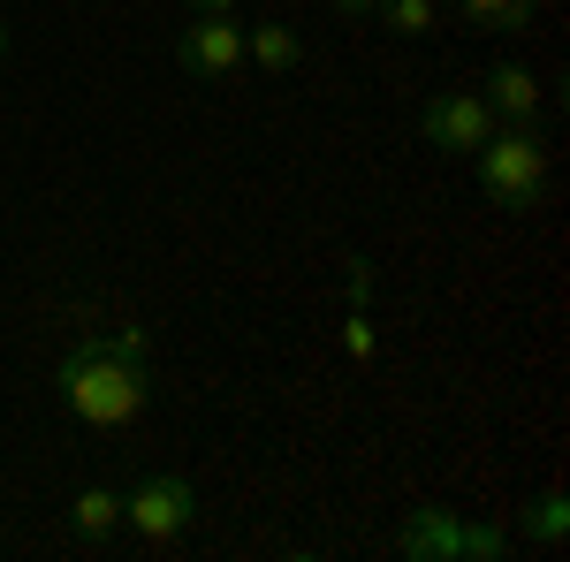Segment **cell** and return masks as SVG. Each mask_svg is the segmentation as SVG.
<instances>
[{
	"instance_id": "obj_1",
	"label": "cell",
	"mask_w": 570,
	"mask_h": 562,
	"mask_svg": "<svg viewBox=\"0 0 570 562\" xmlns=\"http://www.w3.org/2000/svg\"><path fill=\"white\" fill-rule=\"evenodd\" d=\"M53 395L69 403V418H85L99 433H122L145 418L153 403V343L145 327H99L53 365Z\"/></svg>"
},
{
	"instance_id": "obj_2",
	"label": "cell",
	"mask_w": 570,
	"mask_h": 562,
	"mask_svg": "<svg viewBox=\"0 0 570 562\" xmlns=\"http://www.w3.org/2000/svg\"><path fill=\"white\" fill-rule=\"evenodd\" d=\"M472 168H480L487 206L532 214L548 198V137H540V122H494V137L472 152Z\"/></svg>"
},
{
	"instance_id": "obj_3",
	"label": "cell",
	"mask_w": 570,
	"mask_h": 562,
	"mask_svg": "<svg viewBox=\"0 0 570 562\" xmlns=\"http://www.w3.org/2000/svg\"><path fill=\"white\" fill-rule=\"evenodd\" d=\"M122 524H130L137 540H153V548H176L183 532L198 524V486H190L183 472L137 479L130 494H122Z\"/></svg>"
},
{
	"instance_id": "obj_4",
	"label": "cell",
	"mask_w": 570,
	"mask_h": 562,
	"mask_svg": "<svg viewBox=\"0 0 570 562\" xmlns=\"http://www.w3.org/2000/svg\"><path fill=\"white\" fill-rule=\"evenodd\" d=\"M176 69L198 85H228L244 69V23L236 16H190L176 31Z\"/></svg>"
},
{
	"instance_id": "obj_5",
	"label": "cell",
	"mask_w": 570,
	"mask_h": 562,
	"mask_svg": "<svg viewBox=\"0 0 570 562\" xmlns=\"http://www.w3.org/2000/svg\"><path fill=\"white\" fill-rule=\"evenodd\" d=\"M419 137H426L434 152L472 160L487 137H494V107H487L480 91H441V99H426V115H419Z\"/></svg>"
},
{
	"instance_id": "obj_6",
	"label": "cell",
	"mask_w": 570,
	"mask_h": 562,
	"mask_svg": "<svg viewBox=\"0 0 570 562\" xmlns=\"http://www.w3.org/2000/svg\"><path fill=\"white\" fill-rule=\"evenodd\" d=\"M510 540L480 532V524H449L441 510H419V524H403V555H502Z\"/></svg>"
},
{
	"instance_id": "obj_7",
	"label": "cell",
	"mask_w": 570,
	"mask_h": 562,
	"mask_svg": "<svg viewBox=\"0 0 570 562\" xmlns=\"http://www.w3.org/2000/svg\"><path fill=\"white\" fill-rule=\"evenodd\" d=\"M487 107H494V122H540V77H532L525 61H494L487 69V91H480Z\"/></svg>"
},
{
	"instance_id": "obj_8",
	"label": "cell",
	"mask_w": 570,
	"mask_h": 562,
	"mask_svg": "<svg viewBox=\"0 0 570 562\" xmlns=\"http://www.w3.org/2000/svg\"><path fill=\"white\" fill-rule=\"evenodd\" d=\"M69 532L91 540V548L115 540V532H122V494H115V486H85V494L69 502Z\"/></svg>"
},
{
	"instance_id": "obj_9",
	"label": "cell",
	"mask_w": 570,
	"mask_h": 562,
	"mask_svg": "<svg viewBox=\"0 0 570 562\" xmlns=\"http://www.w3.org/2000/svg\"><path fill=\"white\" fill-rule=\"evenodd\" d=\"M244 61L266 69V77H282V69H297V61H305V39H297L289 23H259V31H244Z\"/></svg>"
},
{
	"instance_id": "obj_10",
	"label": "cell",
	"mask_w": 570,
	"mask_h": 562,
	"mask_svg": "<svg viewBox=\"0 0 570 562\" xmlns=\"http://www.w3.org/2000/svg\"><path fill=\"white\" fill-rule=\"evenodd\" d=\"M456 16H464V23H480V31H494V39L532 31V0H456Z\"/></svg>"
},
{
	"instance_id": "obj_11",
	"label": "cell",
	"mask_w": 570,
	"mask_h": 562,
	"mask_svg": "<svg viewBox=\"0 0 570 562\" xmlns=\"http://www.w3.org/2000/svg\"><path fill=\"white\" fill-rule=\"evenodd\" d=\"M373 23H389L395 39H426V31L441 23V8H434V0H381Z\"/></svg>"
},
{
	"instance_id": "obj_12",
	"label": "cell",
	"mask_w": 570,
	"mask_h": 562,
	"mask_svg": "<svg viewBox=\"0 0 570 562\" xmlns=\"http://www.w3.org/2000/svg\"><path fill=\"white\" fill-rule=\"evenodd\" d=\"M563 532H570V502H563V494H540L532 517H525V540H532V548H556Z\"/></svg>"
},
{
	"instance_id": "obj_13",
	"label": "cell",
	"mask_w": 570,
	"mask_h": 562,
	"mask_svg": "<svg viewBox=\"0 0 570 562\" xmlns=\"http://www.w3.org/2000/svg\"><path fill=\"white\" fill-rule=\"evenodd\" d=\"M343 349H351L357 365H365V357H373V319H365V312H357V304H351V319H343Z\"/></svg>"
},
{
	"instance_id": "obj_14",
	"label": "cell",
	"mask_w": 570,
	"mask_h": 562,
	"mask_svg": "<svg viewBox=\"0 0 570 562\" xmlns=\"http://www.w3.org/2000/svg\"><path fill=\"white\" fill-rule=\"evenodd\" d=\"M190 16H236V0H183Z\"/></svg>"
},
{
	"instance_id": "obj_15",
	"label": "cell",
	"mask_w": 570,
	"mask_h": 562,
	"mask_svg": "<svg viewBox=\"0 0 570 562\" xmlns=\"http://www.w3.org/2000/svg\"><path fill=\"white\" fill-rule=\"evenodd\" d=\"M335 8H343V16H357V23H373V8H381V0H335Z\"/></svg>"
},
{
	"instance_id": "obj_16",
	"label": "cell",
	"mask_w": 570,
	"mask_h": 562,
	"mask_svg": "<svg viewBox=\"0 0 570 562\" xmlns=\"http://www.w3.org/2000/svg\"><path fill=\"white\" fill-rule=\"evenodd\" d=\"M8 46H16V31H8V16H0V61H8Z\"/></svg>"
}]
</instances>
